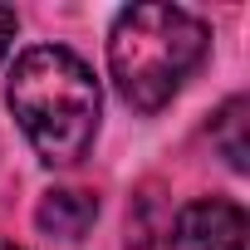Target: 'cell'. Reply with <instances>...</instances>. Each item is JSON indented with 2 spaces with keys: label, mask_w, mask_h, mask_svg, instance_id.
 Wrapping results in <instances>:
<instances>
[{
  "label": "cell",
  "mask_w": 250,
  "mask_h": 250,
  "mask_svg": "<svg viewBox=\"0 0 250 250\" xmlns=\"http://www.w3.org/2000/svg\"><path fill=\"white\" fill-rule=\"evenodd\" d=\"M15 30H20V20H15V10H5V5H0V59H5V49H10V40H15Z\"/></svg>",
  "instance_id": "obj_6"
},
{
  "label": "cell",
  "mask_w": 250,
  "mask_h": 250,
  "mask_svg": "<svg viewBox=\"0 0 250 250\" xmlns=\"http://www.w3.org/2000/svg\"><path fill=\"white\" fill-rule=\"evenodd\" d=\"M0 250H20V245H10V240H0Z\"/></svg>",
  "instance_id": "obj_7"
},
{
  "label": "cell",
  "mask_w": 250,
  "mask_h": 250,
  "mask_svg": "<svg viewBox=\"0 0 250 250\" xmlns=\"http://www.w3.org/2000/svg\"><path fill=\"white\" fill-rule=\"evenodd\" d=\"M206 25L182 5H128L108 30V69L138 113H157L206 59Z\"/></svg>",
  "instance_id": "obj_2"
},
{
  "label": "cell",
  "mask_w": 250,
  "mask_h": 250,
  "mask_svg": "<svg viewBox=\"0 0 250 250\" xmlns=\"http://www.w3.org/2000/svg\"><path fill=\"white\" fill-rule=\"evenodd\" d=\"M162 250H245V211L221 196H201L182 206Z\"/></svg>",
  "instance_id": "obj_3"
},
{
  "label": "cell",
  "mask_w": 250,
  "mask_h": 250,
  "mask_svg": "<svg viewBox=\"0 0 250 250\" xmlns=\"http://www.w3.org/2000/svg\"><path fill=\"white\" fill-rule=\"evenodd\" d=\"M245 123H250V103H245V98H230V103H226V108L211 118V143L221 147V157H226L235 172H245V167H250Z\"/></svg>",
  "instance_id": "obj_5"
},
{
  "label": "cell",
  "mask_w": 250,
  "mask_h": 250,
  "mask_svg": "<svg viewBox=\"0 0 250 250\" xmlns=\"http://www.w3.org/2000/svg\"><path fill=\"white\" fill-rule=\"evenodd\" d=\"M10 113L25 128L30 147L49 167H74L98 133V79L93 69L64 44H35L10 69Z\"/></svg>",
  "instance_id": "obj_1"
},
{
  "label": "cell",
  "mask_w": 250,
  "mask_h": 250,
  "mask_svg": "<svg viewBox=\"0 0 250 250\" xmlns=\"http://www.w3.org/2000/svg\"><path fill=\"white\" fill-rule=\"evenodd\" d=\"M40 230L44 235H59V240H79L93 221H98V196L88 191H74V187H59V191H44L40 211H35Z\"/></svg>",
  "instance_id": "obj_4"
}]
</instances>
